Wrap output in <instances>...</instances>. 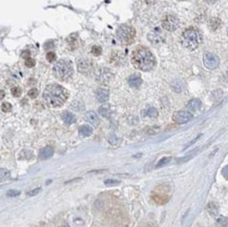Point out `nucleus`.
Instances as JSON below:
<instances>
[{
	"label": "nucleus",
	"instance_id": "obj_22",
	"mask_svg": "<svg viewBox=\"0 0 228 227\" xmlns=\"http://www.w3.org/2000/svg\"><path fill=\"white\" fill-rule=\"evenodd\" d=\"M146 114H147V116L151 117V118L158 117V111L156 110V108H154V107H149L148 110L146 111Z\"/></svg>",
	"mask_w": 228,
	"mask_h": 227
},
{
	"label": "nucleus",
	"instance_id": "obj_6",
	"mask_svg": "<svg viewBox=\"0 0 228 227\" xmlns=\"http://www.w3.org/2000/svg\"><path fill=\"white\" fill-rule=\"evenodd\" d=\"M180 25V21L176 16L174 15H167L165 18L162 20V27L164 30L168 32H174L179 27Z\"/></svg>",
	"mask_w": 228,
	"mask_h": 227
},
{
	"label": "nucleus",
	"instance_id": "obj_35",
	"mask_svg": "<svg viewBox=\"0 0 228 227\" xmlns=\"http://www.w3.org/2000/svg\"><path fill=\"white\" fill-rule=\"evenodd\" d=\"M205 1H207L208 3H213V2H216V0H205Z\"/></svg>",
	"mask_w": 228,
	"mask_h": 227
},
{
	"label": "nucleus",
	"instance_id": "obj_11",
	"mask_svg": "<svg viewBox=\"0 0 228 227\" xmlns=\"http://www.w3.org/2000/svg\"><path fill=\"white\" fill-rule=\"evenodd\" d=\"M84 119L86 122H88L89 124H93L94 126H98V124H99V119H98V116L95 111H87L84 116Z\"/></svg>",
	"mask_w": 228,
	"mask_h": 227
},
{
	"label": "nucleus",
	"instance_id": "obj_19",
	"mask_svg": "<svg viewBox=\"0 0 228 227\" xmlns=\"http://www.w3.org/2000/svg\"><path fill=\"white\" fill-rule=\"evenodd\" d=\"M79 131L82 136L87 137V136H89V135H92V133H93V129H92V127H89L88 125H83L79 128Z\"/></svg>",
	"mask_w": 228,
	"mask_h": 227
},
{
	"label": "nucleus",
	"instance_id": "obj_33",
	"mask_svg": "<svg viewBox=\"0 0 228 227\" xmlns=\"http://www.w3.org/2000/svg\"><path fill=\"white\" fill-rule=\"evenodd\" d=\"M222 175L224 176V178H226V179L228 180V165H226L223 168V170H222Z\"/></svg>",
	"mask_w": 228,
	"mask_h": 227
},
{
	"label": "nucleus",
	"instance_id": "obj_29",
	"mask_svg": "<svg viewBox=\"0 0 228 227\" xmlns=\"http://www.w3.org/2000/svg\"><path fill=\"white\" fill-rule=\"evenodd\" d=\"M35 60L34 59H32V58H28L25 60V65H27V67H33L34 65H35Z\"/></svg>",
	"mask_w": 228,
	"mask_h": 227
},
{
	"label": "nucleus",
	"instance_id": "obj_10",
	"mask_svg": "<svg viewBox=\"0 0 228 227\" xmlns=\"http://www.w3.org/2000/svg\"><path fill=\"white\" fill-rule=\"evenodd\" d=\"M92 68V63L87 59H80L78 60V70L81 73L87 74Z\"/></svg>",
	"mask_w": 228,
	"mask_h": 227
},
{
	"label": "nucleus",
	"instance_id": "obj_13",
	"mask_svg": "<svg viewBox=\"0 0 228 227\" xmlns=\"http://www.w3.org/2000/svg\"><path fill=\"white\" fill-rule=\"evenodd\" d=\"M202 107V102L199 99H192L187 103V110L189 111H198Z\"/></svg>",
	"mask_w": 228,
	"mask_h": 227
},
{
	"label": "nucleus",
	"instance_id": "obj_36",
	"mask_svg": "<svg viewBox=\"0 0 228 227\" xmlns=\"http://www.w3.org/2000/svg\"><path fill=\"white\" fill-rule=\"evenodd\" d=\"M3 96H4V93L3 91H1V99H3Z\"/></svg>",
	"mask_w": 228,
	"mask_h": 227
},
{
	"label": "nucleus",
	"instance_id": "obj_7",
	"mask_svg": "<svg viewBox=\"0 0 228 227\" xmlns=\"http://www.w3.org/2000/svg\"><path fill=\"white\" fill-rule=\"evenodd\" d=\"M203 62L205 67L209 68V70H215L220 64L219 57L212 53H205L203 57Z\"/></svg>",
	"mask_w": 228,
	"mask_h": 227
},
{
	"label": "nucleus",
	"instance_id": "obj_25",
	"mask_svg": "<svg viewBox=\"0 0 228 227\" xmlns=\"http://www.w3.org/2000/svg\"><path fill=\"white\" fill-rule=\"evenodd\" d=\"M1 110L2 111H12V105L10 104L8 102H4V103H2L1 104Z\"/></svg>",
	"mask_w": 228,
	"mask_h": 227
},
{
	"label": "nucleus",
	"instance_id": "obj_16",
	"mask_svg": "<svg viewBox=\"0 0 228 227\" xmlns=\"http://www.w3.org/2000/svg\"><path fill=\"white\" fill-rule=\"evenodd\" d=\"M66 40H67V44H68V47H70L71 50H76V48L78 47V45H79L77 34H72V35Z\"/></svg>",
	"mask_w": 228,
	"mask_h": 227
},
{
	"label": "nucleus",
	"instance_id": "obj_37",
	"mask_svg": "<svg viewBox=\"0 0 228 227\" xmlns=\"http://www.w3.org/2000/svg\"><path fill=\"white\" fill-rule=\"evenodd\" d=\"M227 35H228V28H227Z\"/></svg>",
	"mask_w": 228,
	"mask_h": 227
},
{
	"label": "nucleus",
	"instance_id": "obj_23",
	"mask_svg": "<svg viewBox=\"0 0 228 227\" xmlns=\"http://www.w3.org/2000/svg\"><path fill=\"white\" fill-rule=\"evenodd\" d=\"M101 53H102V50H101L100 47H97V45H94L93 47H92V54H93L94 56H100Z\"/></svg>",
	"mask_w": 228,
	"mask_h": 227
},
{
	"label": "nucleus",
	"instance_id": "obj_32",
	"mask_svg": "<svg viewBox=\"0 0 228 227\" xmlns=\"http://www.w3.org/2000/svg\"><path fill=\"white\" fill-rule=\"evenodd\" d=\"M19 194H20V192L18 190H8L7 191V196L8 197H16V196H18Z\"/></svg>",
	"mask_w": 228,
	"mask_h": 227
},
{
	"label": "nucleus",
	"instance_id": "obj_5",
	"mask_svg": "<svg viewBox=\"0 0 228 227\" xmlns=\"http://www.w3.org/2000/svg\"><path fill=\"white\" fill-rule=\"evenodd\" d=\"M136 36L135 28L127 24H122L117 30V37L124 44H129L134 41Z\"/></svg>",
	"mask_w": 228,
	"mask_h": 227
},
{
	"label": "nucleus",
	"instance_id": "obj_8",
	"mask_svg": "<svg viewBox=\"0 0 228 227\" xmlns=\"http://www.w3.org/2000/svg\"><path fill=\"white\" fill-rule=\"evenodd\" d=\"M172 119L178 124H184L192 119V115L188 111H178L174 114Z\"/></svg>",
	"mask_w": 228,
	"mask_h": 227
},
{
	"label": "nucleus",
	"instance_id": "obj_4",
	"mask_svg": "<svg viewBox=\"0 0 228 227\" xmlns=\"http://www.w3.org/2000/svg\"><path fill=\"white\" fill-rule=\"evenodd\" d=\"M74 70L72 63L68 60H59L54 67V74L60 80H66L73 76Z\"/></svg>",
	"mask_w": 228,
	"mask_h": 227
},
{
	"label": "nucleus",
	"instance_id": "obj_1",
	"mask_svg": "<svg viewBox=\"0 0 228 227\" xmlns=\"http://www.w3.org/2000/svg\"><path fill=\"white\" fill-rule=\"evenodd\" d=\"M132 65L140 71H151L156 65L154 54L145 47H137L131 53Z\"/></svg>",
	"mask_w": 228,
	"mask_h": 227
},
{
	"label": "nucleus",
	"instance_id": "obj_20",
	"mask_svg": "<svg viewBox=\"0 0 228 227\" xmlns=\"http://www.w3.org/2000/svg\"><path fill=\"white\" fill-rule=\"evenodd\" d=\"M221 25V20L218 18H212L209 22V27L212 31H216Z\"/></svg>",
	"mask_w": 228,
	"mask_h": 227
},
{
	"label": "nucleus",
	"instance_id": "obj_3",
	"mask_svg": "<svg viewBox=\"0 0 228 227\" xmlns=\"http://www.w3.org/2000/svg\"><path fill=\"white\" fill-rule=\"evenodd\" d=\"M201 40H202V37L200 32L195 27H189L185 30L181 37L182 45L189 51L196 50L200 45Z\"/></svg>",
	"mask_w": 228,
	"mask_h": 227
},
{
	"label": "nucleus",
	"instance_id": "obj_12",
	"mask_svg": "<svg viewBox=\"0 0 228 227\" xmlns=\"http://www.w3.org/2000/svg\"><path fill=\"white\" fill-rule=\"evenodd\" d=\"M96 97L99 102H106L109 97V91L105 88H98L96 91Z\"/></svg>",
	"mask_w": 228,
	"mask_h": 227
},
{
	"label": "nucleus",
	"instance_id": "obj_28",
	"mask_svg": "<svg viewBox=\"0 0 228 227\" xmlns=\"http://www.w3.org/2000/svg\"><path fill=\"white\" fill-rule=\"evenodd\" d=\"M28 96L31 97V98L35 99L37 96H38V91L36 90V88H32V90L28 91Z\"/></svg>",
	"mask_w": 228,
	"mask_h": 227
},
{
	"label": "nucleus",
	"instance_id": "obj_21",
	"mask_svg": "<svg viewBox=\"0 0 228 227\" xmlns=\"http://www.w3.org/2000/svg\"><path fill=\"white\" fill-rule=\"evenodd\" d=\"M216 224L219 227H228V219L225 217H220L216 220Z\"/></svg>",
	"mask_w": 228,
	"mask_h": 227
},
{
	"label": "nucleus",
	"instance_id": "obj_2",
	"mask_svg": "<svg viewBox=\"0 0 228 227\" xmlns=\"http://www.w3.org/2000/svg\"><path fill=\"white\" fill-rule=\"evenodd\" d=\"M68 97L67 91L59 84H50L43 91V99L51 107H59L66 101Z\"/></svg>",
	"mask_w": 228,
	"mask_h": 227
},
{
	"label": "nucleus",
	"instance_id": "obj_15",
	"mask_svg": "<svg viewBox=\"0 0 228 227\" xmlns=\"http://www.w3.org/2000/svg\"><path fill=\"white\" fill-rule=\"evenodd\" d=\"M141 83H142V80H141V77L139 75L134 74V75H131V76H129L128 84L132 86V87H138V86H140Z\"/></svg>",
	"mask_w": 228,
	"mask_h": 227
},
{
	"label": "nucleus",
	"instance_id": "obj_9",
	"mask_svg": "<svg viewBox=\"0 0 228 227\" xmlns=\"http://www.w3.org/2000/svg\"><path fill=\"white\" fill-rule=\"evenodd\" d=\"M112 78V74L109 70L101 68L97 74V80L101 83H108V81Z\"/></svg>",
	"mask_w": 228,
	"mask_h": 227
},
{
	"label": "nucleus",
	"instance_id": "obj_30",
	"mask_svg": "<svg viewBox=\"0 0 228 227\" xmlns=\"http://www.w3.org/2000/svg\"><path fill=\"white\" fill-rule=\"evenodd\" d=\"M20 94H21V90L20 87H14L12 88V95L14 97H19Z\"/></svg>",
	"mask_w": 228,
	"mask_h": 227
},
{
	"label": "nucleus",
	"instance_id": "obj_34",
	"mask_svg": "<svg viewBox=\"0 0 228 227\" xmlns=\"http://www.w3.org/2000/svg\"><path fill=\"white\" fill-rule=\"evenodd\" d=\"M41 190L40 188H36V189H33V190H31V191H28L27 192V195L28 196H35L36 194H38V192Z\"/></svg>",
	"mask_w": 228,
	"mask_h": 227
},
{
	"label": "nucleus",
	"instance_id": "obj_14",
	"mask_svg": "<svg viewBox=\"0 0 228 227\" xmlns=\"http://www.w3.org/2000/svg\"><path fill=\"white\" fill-rule=\"evenodd\" d=\"M53 154H54L53 147H51V146H47V147L42 148L41 151H40L39 159H41V160L48 159V158H51L52 156H53Z\"/></svg>",
	"mask_w": 228,
	"mask_h": 227
},
{
	"label": "nucleus",
	"instance_id": "obj_17",
	"mask_svg": "<svg viewBox=\"0 0 228 227\" xmlns=\"http://www.w3.org/2000/svg\"><path fill=\"white\" fill-rule=\"evenodd\" d=\"M62 119H63V121H64L65 124H67V125H70V124H72V123H74L75 121H76V117H75V115L70 113V111H65V113H63Z\"/></svg>",
	"mask_w": 228,
	"mask_h": 227
},
{
	"label": "nucleus",
	"instance_id": "obj_27",
	"mask_svg": "<svg viewBox=\"0 0 228 227\" xmlns=\"http://www.w3.org/2000/svg\"><path fill=\"white\" fill-rule=\"evenodd\" d=\"M104 184L105 185H117V184H120V181L114 180V179H108V180L104 181Z\"/></svg>",
	"mask_w": 228,
	"mask_h": 227
},
{
	"label": "nucleus",
	"instance_id": "obj_38",
	"mask_svg": "<svg viewBox=\"0 0 228 227\" xmlns=\"http://www.w3.org/2000/svg\"><path fill=\"white\" fill-rule=\"evenodd\" d=\"M227 75H228V72H227Z\"/></svg>",
	"mask_w": 228,
	"mask_h": 227
},
{
	"label": "nucleus",
	"instance_id": "obj_31",
	"mask_svg": "<svg viewBox=\"0 0 228 227\" xmlns=\"http://www.w3.org/2000/svg\"><path fill=\"white\" fill-rule=\"evenodd\" d=\"M21 57L22 58H24L25 60L28 59V58H31V54H30V52L28 51H23L21 53Z\"/></svg>",
	"mask_w": 228,
	"mask_h": 227
},
{
	"label": "nucleus",
	"instance_id": "obj_26",
	"mask_svg": "<svg viewBox=\"0 0 228 227\" xmlns=\"http://www.w3.org/2000/svg\"><path fill=\"white\" fill-rule=\"evenodd\" d=\"M47 59L48 62H54L56 60V54L54 52H50V53L47 54Z\"/></svg>",
	"mask_w": 228,
	"mask_h": 227
},
{
	"label": "nucleus",
	"instance_id": "obj_24",
	"mask_svg": "<svg viewBox=\"0 0 228 227\" xmlns=\"http://www.w3.org/2000/svg\"><path fill=\"white\" fill-rule=\"evenodd\" d=\"M170 160H171V158H170V157H166V158H163V159H161V160H160V161H159V162H158V164H157V167H161V166H163V165L167 164V163H168Z\"/></svg>",
	"mask_w": 228,
	"mask_h": 227
},
{
	"label": "nucleus",
	"instance_id": "obj_18",
	"mask_svg": "<svg viewBox=\"0 0 228 227\" xmlns=\"http://www.w3.org/2000/svg\"><path fill=\"white\" fill-rule=\"evenodd\" d=\"M99 114L102 117H109L112 114V110H111V105L108 104H104L102 106H100L99 108Z\"/></svg>",
	"mask_w": 228,
	"mask_h": 227
}]
</instances>
